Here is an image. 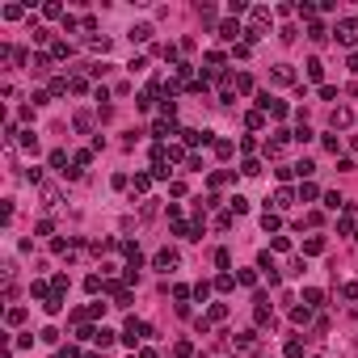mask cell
I'll use <instances>...</instances> for the list:
<instances>
[{
	"instance_id": "6da1fadb",
	"label": "cell",
	"mask_w": 358,
	"mask_h": 358,
	"mask_svg": "<svg viewBox=\"0 0 358 358\" xmlns=\"http://www.w3.org/2000/svg\"><path fill=\"white\" fill-rule=\"evenodd\" d=\"M337 38H341L345 46H354V42H358V17H345V21H337Z\"/></svg>"
},
{
	"instance_id": "7a4b0ae2",
	"label": "cell",
	"mask_w": 358,
	"mask_h": 358,
	"mask_svg": "<svg viewBox=\"0 0 358 358\" xmlns=\"http://www.w3.org/2000/svg\"><path fill=\"white\" fill-rule=\"evenodd\" d=\"M211 139H215V131H194V127L182 131V143H186V148H198V143H211Z\"/></svg>"
},
{
	"instance_id": "3957f363",
	"label": "cell",
	"mask_w": 358,
	"mask_h": 358,
	"mask_svg": "<svg viewBox=\"0 0 358 358\" xmlns=\"http://www.w3.org/2000/svg\"><path fill=\"white\" fill-rule=\"evenodd\" d=\"M177 266V249H160L156 253V270H173Z\"/></svg>"
},
{
	"instance_id": "277c9868",
	"label": "cell",
	"mask_w": 358,
	"mask_h": 358,
	"mask_svg": "<svg viewBox=\"0 0 358 358\" xmlns=\"http://www.w3.org/2000/svg\"><path fill=\"white\" fill-rule=\"evenodd\" d=\"M30 72H34V76H46V72H51V55H34L30 59Z\"/></svg>"
},
{
	"instance_id": "5b68a950",
	"label": "cell",
	"mask_w": 358,
	"mask_h": 358,
	"mask_svg": "<svg viewBox=\"0 0 358 358\" xmlns=\"http://www.w3.org/2000/svg\"><path fill=\"white\" fill-rule=\"evenodd\" d=\"M325 304V291H320V286H308L304 291V308H320Z\"/></svg>"
},
{
	"instance_id": "8992f818",
	"label": "cell",
	"mask_w": 358,
	"mask_h": 358,
	"mask_svg": "<svg viewBox=\"0 0 358 358\" xmlns=\"http://www.w3.org/2000/svg\"><path fill=\"white\" fill-rule=\"evenodd\" d=\"M152 38V26L148 21H139V26H131V42H148Z\"/></svg>"
},
{
	"instance_id": "52a82bcc",
	"label": "cell",
	"mask_w": 358,
	"mask_h": 358,
	"mask_svg": "<svg viewBox=\"0 0 358 358\" xmlns=\"http://www.w3.org/2000/svg\"><path fill=\"white\" fill-rule=\"evenodd\" d=\"M304 253H325V236H308V241H304Z\"/></svg>"
},
{
	"instance_id": "ba28073f",
	"label": "cell",
	"mask_w": 358,
	"mask_h": 358,
	"mask_svg": "<svg viewBox=\"0 0 358 358\" xmlns=\"http://www.w3.org/2000/svg\"><path fill=\"white\" fill-rule=\"evenodd\" d=\"M274 80H278V85H291V80H295L291 64H278V68H274Z\"/></svg>"
},
{
	"instance_id": "9c48e42d",
	"label": "cell",
	"mask_w": 358,
	"mask_h": 358,
	"mask_svg": "<svg viewBox=\"0 0 358 358\" xmlns=\"http://www.w3.org/2000/svg\"><path fill=\"white\" fill-rule=\"evenodd\" d=\"M42 312L46 316H59V312H64V295H51V300L42 304Z\"/></svg>"
},
{
	"instance_id": "30bf717a",
	"label": "cell",
	"mask_w": 358,
	"mask_h": 358,
	"mask_svg": "<svg viewBox=\"0 0 358 358\" xmlns=\"http://www.w3.org/2000/svg\"><path fill=\"white\" fill-rule=\"evenodd\" d=\"M304 68H308V80H320V76H325V64H320V59H316V55H312V59H308V64H304Z\"/></svg>"
},
{
	"instance_id": "8fae6325",
	"label": "cell",
	"mask_w": 358,
	"mask_h": 358,
	"mask_svg": "<svg viewBox=\"0 0 358 358\" xmlns=\"http://www.w3.org/2000/svg\"><path fill=\"white\" fill-rule=\"evenodd\" d=\"M17 143H21L26 152H38V135H34V131H21V135H17Z\"/></svg>"
},
{
	"instance_id": "7c38bea8",
	"label": "cell",
	"mask_w": 358,
	"mask_h": 358,
	"mask_svg": "<svg viewBox=\"0 0 358 358\" xmlns=\"http://www.w3.org/2000/svg\"><path fill=\"white\" fill-rule=\"evenodd\" d=\"M152 135H156V143H160V139H169V135H173V123H169V118H160V123L152 127Z\"/></svg>"
},
{
	"instance_id": "4fadbf2b",
	"label": "cell",
	"mask_w": 358,
	"mask_h": 358,
	"mask_svg": "<svg viewBox=\"0 0 358 358\" xmlns=\"http://www.w3.org/2000/svg\"><path fill=\"white\" fill-rule=\"evenodd\" d=\"M261 228H266V232H278V228H282V219H278L274 211H266V215H261Z\"/></svg>"
},
{
	"instance_id": "5bb4252c",
	"label": "cell",
	"mask_w": 358,
	"mask_h": 358,
	"mask_svg": "<svg viewBox=\"0 0 358 358\" xmlns=\"http://www.w3.org/2000/svg\"><path fill=\"white\" fill-rule=\"evenodd\" d=\"M236 34H241V26H236V21H223V26H219V38H223V42H232Z\"/></svg>"
},
{
	"instance_id": "9a60e30c",
	"label": "cell",
	"mask_w": 358,
	"mask_h": 358,
	"mask_svg": "<svg viewBox=\"0 0 358 358\" xmlns=\"http://www.w3.org/2000/svg\"><path fill=\"white\" fill-rule=\"evenodd\" d=\"M308 38H312V42H325V38H329V30L320 26V21H312V26H308Z\"/></svg>"
},
{
	"instance_id": "2e32d148",
	"label": "cell",
	"mask_w": 358,
	"mask_h": 358,
	"mask_svg": "<svg viewBox=\"0 0 358 358\" xmlns=\"http://www.w3.org/2000/svg\"><path fill=\"white\" fill-rule=\"evenodd\" d=\"M291 320L295 325H308V320H312V308H291Z\"/></svg>"
},
{
	"instance_id": "e0dca14e",
	"label": "cell",
	"mask_w": 358,
	"mask_h": 358,
	"mask_svg": "<svg viewBox=\"0 0 358 358\" xmlns=\"http://www.w3.org/2000/svg\"><path fill=\"white\" fill-rule=\"evenodd\" d=\"M350 118H354V114L341 105V110H333V127H350Z\"/></svg>"
},
{
	"instance_id": "ac0fdd59",
	"label": "cell",
	"mask_w": 358,
	"mask_h": 358,
	"mask_svg": "<svg viewBox=\"0 0 358 358\" xmlns=\"http://www.w3.org/2000/svg\"><path fill=\"white\" fill-rule=\"evenodd\" d=\"M291 202H295L291 190H278V194H274V207H291Z\"/></svg>"
},
{
	"instance_id": "d6986e66",
	"label": "cell",
	"mask_w": 358,
	"mask_h": 358,
	"mask_svg": "<svg viewBox=\"0 0 358 358\" xmlns=\"http://www.w3.org/2000/svg\"><path fill=\"white\" fill-rule=\"evenodd\" d=\"M51 164H55L59 173H68V169H64V164H68V152H64V148H59V152H51Z\"/></svg>"
},
{
	"instance_id": "ffe728a7",
	"label": "cell",
	"mask_w": 358,
	"mask_h": 358,
	"mask_svg": "<svg viewBox=\"0 0 358 358\" xmlns=\"http://www.w3.org/2000/svg\"><path fill=\"white\" fill-rule=\"evenodd\" d=\"M51 291H55V295L68 291V274H55V278H51Z\"/></svg>"
},
{
	"instance_id": "44dd1931",
	"label": "cell",
	"mask_w": 358,
	"mask_h": 358,
	"mask_svg": "<svg viewBox=\"0 0 358 358\" xmlns=\"http://www.w3.org/2000/svg\"><path fill=\"white\" fill-rule=\"evenodd\" d=\"M325 207H329V211H337V207H345V198L337 194V190H333V194H325Z\"/></svg>"
},
{
	"instance_id": "7402d4cb",
	"label": "cell",
	"mask_w": 358,
	"mask_h": 358,
	"mask_svg": "<svg viewBox=\"0 0 358 358\" xmlns=\"http://www.w3.org/2000/svg\"><path fill=\"white\" fill-rule=\"evenodd\" d=\"M101 286H105V282L97 278V274H89V278H85V291H89V295H97V291H101Z\"/></svg>"
},
{
	"instance_id": "603a6c76",
	"label": "cell",
	"mask_w": 358,
	"mask_h": 358,
	"mask_svg": "<svg viewBox=\"0 0 358 358\" xmlns=\"http://www.w3.org/2000/svg\"><path fill=\"white\" fill-rule=\"evenodd\" d=\"M291 139H300V143H308V139H312V127H308V123H300V131H291Z\"/></svg>"
},
{
	"instance_id": "cb8c5ba5",
	"label": "cell",
	"mask_w": 358,
	"mask_h": 358,
	"mask_svg": "<svg viewBox=\"0 0 358 358\" xmlns=\"http://www.w3.org/2000/svg\"><path fill=\"white\" fill-rule=\"evenodd\" d=\"M236 89L249 93V89H253V76H249V72H241V76H236Z\"/></svg>"
},
{
	"instance_id": "d4e9b609",
	"label": "cell",
	"mask_w": 358,
	"mask_h": 358,
	"mask_svg": "<svg viewBox=\"0 0 358 358\" xmlns=\"http://www.w3.org/2000/svg\"><path fill=\"white\" fill-rule=\"evenodd\" d=\"M286 358H304V341H286Z\"/></svg>"
},
{
	"instance_id": "484cf974",
	"label": "cell",
	"mask_w": 358,
	"mask_h": 358,
	"mask_svg": "<svg viewBox=\"0 0 358 358\" xmlns=\"http://www.w3.org/2000/svg\"><path fill=\"white\" fill-rule=\"evenodd\" d=\"M245 123H249V127H253V131H257V127H266V114H261V110H253V114H249V118H245Z\"/></svg>"
},
{
	"instance_id": "4316f807",
	"label": "cell",
	"mask_w": 358,
	"mask_h": 358,
	"mask_svg": "<svg viewBox=\"0 0 358 358\" xmlns=\"http://www.w3.org/2000/svg\"><path fill=\"white\" fill-rule=\"evenodd\" d=\"M295 173H300V177H312L316 164H312V160H300V164H295Z\"/></svg>"
},
{
	"instance_id": "83f0119b",
	"label": "cell",
	"mask_w": 358,
	"mask_h": 358,
	"mask_svg": "<svg viewBox=\"0 0 358 358\" xmlns=\"http://www.w3.org/2000/svg\"><path fill=\"white\" fill-rule=\"evenodd\" d=\"M241 173H245V177H257V173H261V164H257V160H245V164H241Z\"/></svg>"
},
{
	"instance_id": "f1b7e54d",
	"label": "cell",
	"mask_w": 358,
	"mask_h": 358,
	"mask_svg": "<svg viewBox=\"0 0 358 358\" xmlns=\"http://www.w3.org/2000/svg\"><path fill=\"white\" fill-rule=\"evenodd\" d=\"M148 186H152V173H135V190H139V194H143Z\"/></svg>"
},
{
	"instance_id": "f546056e",
	"label": "cell",
	"mask_w": 358,
	"mask_h": 358,
	"mask_svg": "<svg viewBox=\"0 0 358 358\" xmlns=\"http://www.w3.org/2000/svg\"><path fill=\"white\" fill-rule=\"evenodd\" d=\"M232 211H236V215H245V211H249V198H245V194H236V198H232Z\"/></svg>"
},
{
	"instance_id": "4dcf8cb0",
	"label": "cell",
	"mask_w": 358,
	"mask_h": 358,
	"mask_svg": "<svg viewBox=\"0 0 358 358\" xmlns=\"http://www.w3.org/2000/svg\"><path fill=\"white\" fill-rule=\"evenodd\" d=\"M114 337H118L114 329H101V333H97V345H114Z\"/></svg>"
},
{
	"instance_id": "1f68e13d",
	"label": "cell",
	"mask_w": 358,
	"mask_h": 358,
	"mask_svg": "<svg viewBox=\"0 0 358 358\" xmlns=\"http://www.w3.org/2000/svg\"><path fill=\"white\" fill-rule=\"evenodd\" d=\"M215 156L228 160V156H232V143H228V139H219V143H215Z\"/></svg>"
},
{
	"instance_id": "d6a6232c",
	"label": "cell",
	"mask_w": 358,
	"mask_h": 358,
	"mask_svg": "<svg viewBox=\"0 0 358 358\" xmlns=\"http://www.w3.org/2000/svg\"><path fill=\"white\" fill-rule=\"evenodd\" d=\"M215 266H219V270H228V266H232V257H228V249H219V253H215Z\"/></svg>"
},
{
	"instance_id": "836d02e7",
	"label": "cell",
	"mask_w": 358,
	"mask_h": 358,
	"mask_svg": "<svg viewBox=\"0 0 358 358\" xmlns=\"http://www.w3.org/2000/svg\"><path fill=\"white\" fill-rule=\"evenodd\" d=\"M26 320V308H9V325H21Z\"/></svg>"
},
{
	"instance_id": "e575fe53",
	"label": "cell",
	"mask_w": 358,
	"mask_h": 358,
	"mask_svg": "<svg viewBox=\"0 0 358 358\" xmlns=\"http://www.w3.org/2000/svg\"><path fill=\"white\" fill-rule=\"evenodd\" d=\"M173 354H177V358H190V354H194V345H190V341H177Z\"/></svg>"
},
{
	"instance_id": "d590c367",
	"label": "cell",
	"mask_w": 358,
	"mask_h": 358,
	"mask_svg": "<svg viewBox=\"0 0 358 358\" xmlns=\"http://www.w3.org/2000/svg\"><path fill=\"white\" fill-rule=\"evenodd\" d=\"M38 337H42V341H46V345H55V341H59V333H55V329H51V325H46V329H42V333H38Z\"/></svg>"
},
{
	"instance_id": "8d00e7d4",
	"label": "cell",
	"mask_w": 358,
	"mask_h": 358,
	"mask_svg": "<svg viewBox=\"0 0 358 358\" xmlns=\"http://www.w3.org/2000/svg\"><path fill=\"white\" fill-rule=\"evenodd\" d=\"M300 198H304V202H312V198H316V186H312V182H304V190H300Z\"/></svg>"
},
{
	"instance_id": "74e56055",
	"label": "cell",
	"mask_w": 358,
	"mask_h": 358,
	"mask_svg": "<svg viewBox=\"0 0 358 358\" xmlns=\"http://www.w3.org/2000/svg\"><path fill=\"white\" fill-rule=\"evenodd\" d=\"M345 68H350V72H358V55H350V59H345Z\"/></svg>"
},
{
	"instance_id": "f35d334b",
	"label": "cell",
	"mask_w": 358,
	"mask_h": 358,
	"mask_svg": "<svg viewBox=\"0 0 358 358\" xmlns=\"http://www.w3.org/2000/svg\"><path fill=\"white\" fill-rule=\"evenodd\" d=\"M139 358H156V350H139Z\"/></svg>"
},
{
	"instance_id": "ab89813d",
	"label": "cell",
	"mask_w": 358,
	"mask_h": 358,
	"mask_svg": "<svg viewBox=\"0 0 358 358\" xmlns=\"http://www.w3.org/2000/svg\"><path fill=\"white\" fill-rule=\"evenodd\" d=\"M85 358H97V354H85Z\"/></svg>"
}]
</instances>
